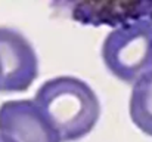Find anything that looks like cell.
<instances>
[{
    "label": "cell",
    "mask_w": 152,
    "mask_h": 142,
    "mask_svg": "<svg viewBox=\"0 0 152 142\" xmlns=\"http://www.w3.org/2000/svg\"><path fill=\"white\" fill-rule=\"evenodd\" d=\"M0 142H1V141H0Z\"/></svg>",
    "instance_id": "cell-6"
},
{
    "label": "cell",
    "mask_w": 152,
    "mask_h": 142,
    "mask_svg": "<svg viewBox=\"0 0 152 142\" xmlns=\"http://www.w3.org/2000/svg\"><path fill=\"white\" fill-rule=\"evenodd\" d=\"M1 142H62L33 99L6 101L0 105Z\"/></svg>",
    "instance_id": "cell-4"
},
{
    "label": "cell",
    "mask_w": 152,
    "mask_h": 142,
    "mask_svg": "<svg viewBox=\"0 0 152 142\" xmlns=\"http://www.w3.org/2000/svg\"><path fill=\"white\" fill-rule=\"evenodd\" d=\"M129 113L134 126L152 136V71L133 85Z\"/></svg>",
    "instance_id": "cell-5"
},
{
    "label": "cell",
    "mask_w": 152,
    "mask_h": 142,
    "mask_svg": "<svg viewBox=\"0 0 152 142\" xmlns=\"http://www.w3.org/2000/svg\"><path fill=\"white\" fill-rule=\"evenodd\" d=\"M33 101L62 142H74L89 135L101 116V104L93 89L71 76L45 82Z\"/></svg>",
    "instance_id": "cell-1"
},
{
    "label": "cell",
    "mask_w": 152,
    "mask_h": 142,
    "mask_svg": "<svg viewBox=\"0 0 152 142\" xmlns=\"http://www.w3.org/2000/svg\"><path fill=\"white\" fill-rule=\"evenodd\" d=\"M39 76V61L30 42L18 31L0 27V92H25Z\"/></svg>",
    "instance_id": "cell-3"
},
{
    "label": "cell",
    "mask_w": 152,
    "mask_h": 142,
    "mask_svg": "<svg viewBox=\"0 0 152 142\" xmlns=\"http://www.w3.org/2000/svg\"><path fill=\"white\" fill-rule=\"evenodd\" d=\"M102 59L124 83H136L152 71V13L123 22L103 40Z\"/></svg>",
    "instance_id": "cell-2"
}]
</instances>
